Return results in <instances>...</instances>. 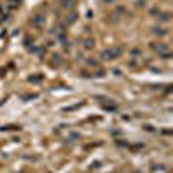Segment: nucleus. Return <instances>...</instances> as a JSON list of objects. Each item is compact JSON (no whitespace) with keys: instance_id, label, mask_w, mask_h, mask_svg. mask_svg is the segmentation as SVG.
<instances>
[{"instance_id":"nucleus-2","label":"nucleus","mask_w":173,"mask_h":173,"mask_svg":"<svg viewBox=\"0 0 173 173\" xmlns=\"http://www.w3.org/2000/svg\"><path fill=\"white\" fill-rule=\"evenodd\" d=\"M31 23L35 24V28H43V24H45V17H43L42 14H36V16H33Z\"/></svg>"},{"instance_id":"nucleus-10","label":"nucleus","mask_w":173,"mask_h":173,"mask_svg":"<svg viewBox=\"0 0 173 173\" xmlns=\"http://www.w3.org/2000/svg\"><path fill=\"white\" fill-rule=\"evenodd\" d=\"M140 54H142V52H140V48H133V50L130 52V55H131V57H138Z\"/></svg>"},{"instance_id":"nucleus-9","label":"nucleus","mask_w":173,"mask_h":173,"mask_svg":"<svg viewBox=\"0 0 173 173\" xmlns=\"http://www.w3.org/2000/svg\"><path fill=\"white\" fill-rule=\"evenodd\" d=\"M87 66H92V68H99V62L97 61H92V59H87Z\"/></svg>"},{"instance_id":"nucleus-7","label":"nucleus","mask_w":173,"mask_h":173,"mask_svg":"<svg viewBox=\"0 0 173 173\" xmlns=\"http://www.w3.org/2000/svg\"><path fill=\"white\" fill-rule=\"evenodd\" d=\"M75 2L76 0H61V7L62 9H66V11H69V9L75 7Z\"/></svg>"},{"instance_id":"nucleus-5","label":"nucleus","mask_w":173,"mask_h":173,"mask_svg":"<svg viewBox=\"0 0 173 173\" xmlns=\"http://www.w3.org/2000/svg\"><path fill=\"white\" fill-rule=\"evenodd\" d=\"M156 17H158L161 23H168V21H170V17H171V14L168 12V11H161V12H159Z\"/></svg>"},{"instance_id":"nucleus-12","label":"nucleus","mask_w":173,"mask_h":173,"mask_svg":"<svg viewBox=\"0 0 173 173\" xmlns=\"http://www.w3.org/2000/svg\"><path fill=\"white\" fill-rule=\"evenodd\" d=\"M104 2H106V4H113V2H114V0H104Z\"/></svg>"},{"instance_id":"nucleus-3","label":"nucleus","mask_w":173,"mask_h":173,"mask_svg":"<svg viewBox=\"0 0 173 173\" xmlns=\"http://www.w3.org/2000/svg\"><path fill=\"white\" fill-rule=\"evenodd\" d=\"M76 17H78V14L76 12H69L68 16H66V19H62V26H69V24H73L76 21Z\"/></svg>"},{"instance_id":"nucleus-6","label":"nucleus","mask_w":173,"mask_h":173,"mask_svg":"<svg viewBox=\"0 0 173 173\" xmlns=\"http://www.w3.org/2000/svg\"><path fill=\"white\" fill-rule=\"evenodd\" d=\"M152 31H154V35H158V36H166V35H168V29H166V28H161V26H154Z\"/></svg>"},{"instance_id":"nucleus-11","label":"nucleus","mask_w":173,"mask_h":173,"mask_svg":"<svg viewBox=\"0 0 173 173\" xmlns=\"http://www.w3.org/2000/svg\"><path fill=\"white\" fill-rule=\"evenodd\" d=\"M137 7H138V9L145 7V0H137Z\"/></svg>"},{"instance_id":"nucleus-4","label":"nucleus","mask_w":173,"mask_h":173,"mask_svg":"<svg viewBox=\"0 0 173 173\" xmlns=\"http://www.w3.org/2000/svg\"><path fill=\"white\" fill-rule=\"evenodd\" d=\"M82 47H83V50H92V48L95 47V42L92 40V38H83Z\"/></svg>"},{"instance_id":"nucleus-8","label":"nucleus","mask_w":173,"mask_h":173,"mask_svg":"<svg viewBox=\"0 0 173 173\" xmlns=\"http://www.w3.org/2000/svg\"><path fill=\"white\" fill-rule=\"evenodd\" d=\"M152 171H154V173H165L166 171V166L165 165H154V166H152Z\"/></svg>"},{"instance_id":"nucleus-1","label":"nucleus","mask_w":173,"mask_h":173,"mask_svg":"<svg viewBox=\"0 0 173 173\" xmlns=\"http://www.w3.org/2000/svg\"><path fill=\"white\" fill-rule=\"evenodd\" d=\"M121 54H123V48L121 47H109V48H106V50H102L100 57H102L104 61H114Z\"/></svg>"}]
</instances>
